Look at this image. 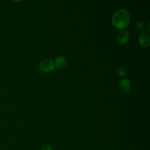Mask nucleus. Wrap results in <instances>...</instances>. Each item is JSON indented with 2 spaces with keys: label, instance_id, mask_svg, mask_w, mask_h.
<instances>
[{
  "label": "nucleus",
  "instance_id": "nucleus-4",
  "mask_svg": "<svg viewBox=\"0 0 150 150\" xmlns=\"http://www.w3.org/2000/svg\"><path fill=\"white\" fill-rule=\"evenodd\" d=\"M118 87L120 90L124 93H127L130 90L131 83L128 79H121L118 83Z\"/></svg>",
  "mask_w": 150,
  "mask_h": 150
},
{
  "label": "nucleus",
  "instance_id": "nucleus-1",
  "mask_svg": "<svg viewBox=\"0 0 150 150\" xmlns=\"http://www.w3.org/2000/svg\"><path fill=\"white\" fill-rule=\"evenodd\" d=\"M130 21V14L125 9H120L116 11L112 17L113 25L119 29H123L129 24Z\"/></svg>",
  "mask_w": 150,
  "mask_h": 150
},
{
  "label": "nucleus",
  "instance_id": "nucleus-5",
  "mask_svg": "<svg viewBox=\"0 0 150 150\" xmlns=\"http://www.w3.org/2000/svg\"><path fill=\"white\" fill-rule=\"evenodd\" d=\"M139 44L144 47H148L150 45V37L147 33H141L138 38Z\"/></svg>",
  "mask_w": 150,
  "mask_h": 150
},
{
  "label": "nucleus",
  "instance_id": "nucleus-8",
  "mask_svg": "<svg viewBox=\"0 0 150 150\" xmlns=\"http://www.w3.org/2000/svg\"><path fill=\"white\" fill-rule=\"evenodd\" d=\"M135 28L138 30H142L144 29V27H145V25H144V23L142 21H138L136 23H135Z\"/></svg>",
  "mask_w": 150,
  "mask_h": 150
},
{
  "label": "nucleus",
  "instance_id": "nucleus-7",
  "mask_svg": "<svg viewBox=\"0 0 150 150\" xmlns=\"http://www.w3.org/2000/svg\"><path fill=\"white\" fill-rule=\"evenodd\" d=\"M127 69L124 67V66H121L118 69V70H117V73L118 74L121 76V77H124L127 74Z\"/></svg>",
  "mask_w": 150,
  "mask_h": 150
},
{
  "label": "nucleus",
  "instance_id": "nucleus-9",
  "mask_svg": "<svg viewBox=\"0 0 150 150\" xmlns=\"http://www.w3.org/2000/svg\"><path fill=\"white\" fill-rule=\"evenodd\" d=\"M43 150H52L49 147H48V146H46V147H44L43 148Z\"/></svg>",
  "mask_w": 150,
  "mask_h": 150
},
{
  "label": "nucleus",
  "instance_id": "nucleus-3",
  "mask_svg": "<svg viewBox=\"0 0 150 150\" xmlns=\"http://www.w3.org/2000/svg\"><path fill=\"white\" fill-rule=\"evenodd\" d=\"M129 39V33L127 30H122L118 33L117 36V40L118 43L124 45L127 43Z\"/></svg>",
  "mask_w": 150,
  "mask_h": 150
},
{
  "label": "nucleus",
  "instance_id": "nucleus-6",
  "mask_svg": "<svg viewBox=\"0 0 150 150\" xmlns=\"http://www.w3.org/2000/svg\"><path fill=\"white\" fill-rule=\"evenodd\" d=\"M54 63V66L57 68H62L66 64V59L63 56H59L56 58Z\"/></svg>",
  "mask_w": 150,
  "mask_h": 150
},
{
  "label": "nucleus",
  "instance_id": "nucleus-2",
  "mask_svg": "<svg viewBox=\"0 0 150 150\" xmlns=\"http://www.w3.org/2000/svg\"><path fill=\"white\" fill-rule=\"evenodd\" d=\"M40 69L45 73H49L53 71L55 67L53 60L50 59H46L41 61L39 64Z\"/></svg>",
  "mask_w": 150,
  "mask_h": 150
}]
</instances>
